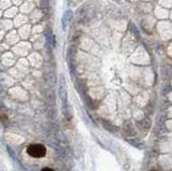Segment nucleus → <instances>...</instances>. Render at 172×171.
Returning <instances> with one entry per match:
<instances>
[{"mask_svg": "<svg viewBox=\"0 0 172 171\" xmlns=\"http://www.w3.org/2000/svg\"><path fill=\"white\" fill-rule=\"evenodd\" d=\"M45 77H46V82L50 85H55V83H56V75L54 73H47L45 75Z\"/></svg>", "mask_w": 172, "mask_h": 171, "instance_id": "6", "label": "nucleus"}, {"mask_svg": "<svg viewBox=\"0 0 172 171\" xmlns=\"http://www.w3.org/2000/svg\"><path fill=\"white\" fill-rule=\"evenodd\" d=\"M41 171H54V170L51 169V168H44V169H42Z\"/></svg>", "mask_w": 172, "mask_h": 171, "instance_id": "9", "label": "nucleus"}, {"mask_svg": "<svg viewBox=\"0 0 172 171\" xmlns=\"http://www.w3.org/2000/svg\"><path fill=\"white\" fill-rule=\"evenodd\" d=\"M40 4L43 8H47L50 6V0H40Z\"/></svg>", "mask_w": 172, "mask_h": 171, "instance_id": "8", "label": "nucleus"}, {"mask_svg": "<svg viewBox=\"0 0 172 171\" xmlns=\"http://www.w3.org/2000/svg\"><path fill=\"white\" fill-rule=\"evenodd\" d=\"M128 27H129V29H130V31H131V34L133 35L136 38H140V34H139V31H138V29H137V27L135 26L133 24H129L128 25Z\"/></svg>", "mask_w": 172, "mask_h": 171, "instance_id": "7", "label": "nucleus"}, {"mask_svg": "<svg viewBox=\"0 0 172 171\" xmlns=\"http://www.w3.org/2000/svg\"><path fill=\"white\" fill-rule=\"evenodd\" d=\"M72 11L71 10H67V11L65 12L64 15H62V28L66 29V27H67L68 23H69L70 21H71L72 19Z\"/></svg>", "mask_w": 172, "mask_h": 171, "instance_id": "4", "label": "nucleus"}, {"mask_svg": "<svg viewBox=\"0 0 172 171\" xmlns=\"http://www.w3.org/2000/svg\"><path fill=\"white\" fill-rule=\"evenodd\" d=\"M78 53V49L74 44L69 46L67 52V58H68V62H69V69H71V71H74V60H75V56H77Z\"/></svg>", "mask_w": 172, "mask_h": 171, "instance_id": "2", "label": "nucleus"}, {"mask_svg": "<svg viewBox=\"0 0 172 171\" xmlns=\"http://www.w3.org/2000/svg\"><path fill=\"white\" fill-rule=\"evenodd\" d=\"M59 94L60 98L64 102H66L67 100V92H66V84H65V77L64 75L60 77V87H59Z\"/></svg>", "mask_w": 172, "mask_h": 171, "instance_id": "3", "label": "nucleus"}, {"mask_svg": "<svg viewBox=\"0 0 172 171\" xmlns=\"http://www.w3.org/2000/svg\"><path fill=\"white\" fill-rule=\"evenodd\" d=\"M27 153H28V155H30L31 157L41 158L45 155L46 150H45L44 145L42 144H31L27 147Z\"/></svg>", "mask_w": 172, "mask_h": 171, "instance_id": "1", "label": "nucleus"}, {"mask_svg": "<svg viewBox=\"0 0 172 171\" xmlns=\"http://www.w3.org/2000/svg\"><path fill=\"white\" fill-rule=\"evenodd\" d=\"M44 36H45V39H46L47 43H50L51 45L55 44V36H54V34H53V31H51L50 29H46L44 32Z\"/></svg>", "mask_w": 172, "mask_h": 171, "instance_id": "5", "label": "nucleus"}]
</instances>
